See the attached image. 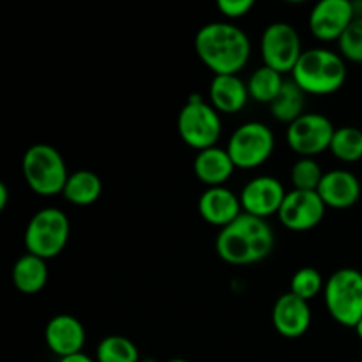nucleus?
Listing matches in <instances>:
<instances>
[{
	"label": "nucleus",
	"instance_id": "f257e3e1",
	"mask_svg": "<svg viewBox=\"0 0 362 362\" xmlns=\"http://www.w3.org/2000/svg\"><path fill=\"white\" fill-rule=\"evenodd\" d=\"M197 55L216 74H237L250 60V37L243 28L226 21L207 23L194 37Z\"/></svg>",
	"mask_w": 362,
	"mask_h": 362
},
{
	"label": "nucleus",
	"instance_id": "f03ea898",
	"mask_svg": "<svg viewBox=\"0 0 362 362\" xmlns=\"http://www.w3.org/2000/svg\"><path fill=\"white\" fill-rule=\"evenodd\" d=\"M274 247V232L265 219L243 214L221 228L216 239L219 258L232 265H251L265 260Z\"/></svg>",
	"mask_w": 362,
	"mask_h": 362
},
{
	"label": "nucleus",
	"instance_id": "7ed1b4c3",
	"mask_svg": "<svg viewBox=\"0 0 362 362\" xmlns=\"http://www.w3.org/2000/svg\"><path fill=\"white\" fill-rule=\"evenodd\" d=\"M292 80L306 94H334L346 80V66L343 57L325 48H311L300 55L292 71Z\"/></svg>",
	"mask_w": 362,
	"mask_h": 362
},
{
	"label": "nucleus",
	"instance_id": "20e7f679",
	"mask_svg": "<svg viewBox=\"0 0 362 362\" xmlns=\"http://www.w3.org/2000/svg\"><path fill=\"white\" fill-rule=\"evenodd\" d=\"M21 172L28 187L41 197L62 193L69 179L62 154L48 144H35L27 148L21 159Z\"/></svg>",
	"mask_w": 362,
	"mask_h": 362
},
{
	"label": "nucleus",
	"instance_id": "39448f33",
	"mask_svg": "<svg viewBox=\"0 0 362 362\" xmlns=\"http://www.w3.org/2000/svg\"><path fill=\"white\" fill-rule=\"evenodd\" d=\"M69 219L60 209L46 207L35 212L25 230L27 253L42 260L59 257L69 240Z\"/></svg>",
	"mask_w": 362,
	"mask_h": 362
},
{
	"label": "nucleus",
	"instance_id": "423d86ee",
	"mask_svg": "<svg viewBox=\"0 0 362 362\" xmlns=\"http://www.w3.org/2000/svg\"><path fill=\"white\" fill-rule=\"evenodd\" d=\"M324 299L339 325L356 329L362 318V272L350 267L336 271L325 281Z\"/></svg>",
	"mask_w": 362,
	"mask_h": 362
},
{
	"label": "nucleus",
	"instance_id": "0eeeda50",
	"mask_svg": "<svg viewBox=\"0 0 362 362\" xmlns=\"http://www.w3.org/2000/svg\"><path fill=\"white\" fill-rule=\"evenodd\" d=\"M177 131L184 144L200 152L216 147L221 136V119L214 106L200 95H191L177 117Z\"/></svg>",
	"mask_w": 362,
	"mask_h": 362
},
{
	"label": "nucleus",
	"instance_id": "6e6552de",
	"mask_svg": "<svg viewBox=\"0 0 362 362\" xmlns=\"http://www.w3.org/2000/svg\"><path fill=\"white\" fill-rule=\"evenodd\" d=\"M226 151L237 168H257L272 156L274 134L265 124L246 122L233 131Z\"/></svg>",
	"mask_w": 362,
	"mask_h": 362
},
{
	"label": "nucleus",
	"instance_id": "1a4fd4ad",
	"mask_svg": "<svg viewBox=\"0 0 362 362\" xmlns=\"http://www.w3.org/2000/svg\"><path fill=\"white\" fill-rule=\"evenodd\" d=\"M260 52L264 66L281 74L292 73L304 53L299 32L285 21H276L265 28L262 34Z\"/></svg>",
	"mask_w": 362,
	"mask_h": 362
},
{
	"label": "nucleus",
	"instance_id": "9d476101",
	"mask_svg": "<svg viewBox=\"0 0 362 362\" xmlns=\"http://www.w3.org/2000/svg\"><path fill=\"white\" fill-rule=\"evenodd\" d=\"M334 126L320 113H304L286 129V141L296 154L313 158L331 148Z\"/></svg>",
	"mask_w": 362,
	"mask_h": 362
},
{
	"label": "nucleus",
	"instance_id": "9b49d317",
	"mask_svg": "<svg viewBox=\"0 0 362 362\" xmlns=\"http://www.w3.org/2000/svg\"><path fill=\"white\" fill-rule=\"evenodd\" d=\"M325 216V204L317 191L292 189L286 193L285 202L278 212L283 226L292 232H308L322 223Z\"/></svg>",
	"mask_w": 362,
	"mask_h": 362
},
{
	"label": "nucleus",
	"instance_id": "f8f14e48",
	"mask_svg": "<svg viewBox=\"0 0 362 362\" xmlns=\"http://www.w3.org/2000/svg\"><path fill=\"white\" fill-rule=\"evenodd\" d=\"M286 191L278 179L269 175H260L251 179L240 191V205L243 212L255 218L267 219L278 214L285 202Z\"/></svg>",
	"mask_w": 362,
	"mask_h": 362
},
{
	"label": "nucleus",
	"instance_id": "ddd939ff",
	"mask_svg": "<svg viewBox=\"0 0 362 362\" xmlns=\"http://www.w3.org/2000/svg\"><path fill=\"white\" fill-rule=\"evenodd\" d=\"M356 20V7L349 0H322L310 14V28L320 41H339Z\"/></svg>",
	"mask_w": 362,
	"mask_h": 362
},
{
	"label": "nucleus",
	"instance_id": "4468645a",
	"mask_svg": "<svg viewBox=\"0 0 362 362\" xmlns=\"http://www.w3.org/2000/svg\"><path fill=\"white\" fill-rule=\"evenodd\" d=\"M45 339L48 349L59 359H64V357L81 354L87 334L78 318L71 315H57L46 325Z\"/></svg>",
	"mask_w": 362,
	"mask_h": 362
},
{
	"label": "nucleus",
	"instance_id": "2eb2a0df",
	"mask_svg": "<svg viewBox=\"0 0 362 362\" xmlns=\"http://www.w3.org/2000/svg\"><path fill=\"white\" fill-rule=\"evenodd\" d=\"M272 324L285 338H300L311 325L310 304L292 292L283 293L272 308Z\"/></svg>",
	"mask_w": 362,
	"mask_h": 362
},
{
	"label": "nucleus",
	"instance_id": "dca6fc26",
	"mask_svg": "<svg viewBox=\"0 0 362 362\" xmlns=\"http://www.w3.org/2000/svg\"><path fill=\"white\" fill-rule=\"evenodd\" d=\"M198 212L212 226H228L243 214L240 198L225 186L207 187L198 198Z\"/></svg>",
	"mask_w": 362,
	"mask_h": 362
},
{
	"label": "nucleus",
	"instance_id": "f3484780",
	"mask_svg": "<svg viewBox=\"0 0 362 362\" xmlns=\"http://www.w3.org/2000/svg\"><path fill=\"white\" fill-rule=\"evenodd\" d=\"M317 193L320 194L325 207L349 209L361 198V182L346 170H331L325 172Z\"/></svg>",
	"mask_w": 362,
	"mask_h": 362
},
{
	"label": "nucleus",
	"instance_id": "a211bd4d",
	"mask_svg": "<svg viewBox=\"0 0 362 362\" xmlns=\"http://www.w3.org/2000/svg\"><path fill=\"white\" fill-rule=\"evenodd\" d=\"M209 98L218 113H237L246 106L250 90L247 83L237 74H216L211 81Z\"/></svg>",
	"mask_w": 362,
	"mask_h": 362
},
{
	"label": "nucleus",
	"instance_id": "6ab92c4d",
	"mask_svg": "<svg viewBox=\"0 0 362 362\" xmlns=\"http://www.w3.org/2000/svg\"><path fill=\"white\" fill-rule=\"evenodd\" d=\"M235 168L237 166L233 165L228 151L221 147H211L200 151L193 163L194 175L198 177V180L207 184L209 187L223 186L232 177Z\"/></svg>",
	"mask_w": 362,
	"mask_h": 362
},
{
	"label": "nucleus",
	"instance_id": "aec40b11",
	"mask_svg": "<svg viewBox=\"0 0 362 362\" xmlns=\"http://www.w3.org/2000/svg\"><path fill=\"white\" fill-rule=\"evenodd\" d=\"M13 283L21 293H37L48 283V265L46 260L35 255H23L13 265Z\"/></svg>",
	"mask_w": 362,
	"mask_h": 362
},
{
	"label": "nucleus",
	"instance_id": "412c9836",
	"mask_svg": "<svg viewBox=\"0 0 362 362\" xmlns=\"http://www.w3.org/2000/svg\"><path fill=\"white\" fill-rule=\"evenodd\" d=\"M101 191L103 182L98 173L90 170H76L67 179L62 194L69 204L85 207L95 204L101 197Z\"/></svg>",
	"mask_w": 362,
	"mask_h": 362
},
{
	"label": "nucleus",
	"instance_id": "4be33fe9",
	"mask_svg": "<svg viewBox=\"0 0 362 362\" xmlns=\"http://www.w3.org/2000/svg\"><path fill=\"white\" fill-rule=\"evenodd\" d=\"M304 95L306 92L299 87L293 80H285L281 90L271 103L272 117L279 122H286L290 126L296 122L300 115H304Z\"/></svg>",
	"mask_w": 362,
	"mask_h": 362
},
{
	"label": "nucleus",
	"instance_id": "5701e85b",
	"mask_svg": "<svg viewBox=\"0 0 362 362\" xmlns=\"http://www.w3.org/2000/svg\"><path fill=\"white\" fill-rule=\"evenodd\" d=\"M283 83H285V80H283L281 73L267 66L258 67L247 81L250 98L257 103H262V105H271L281 90Z\"/></svg>",
	"mask_w": 362,
	"mask_h": 362
},
{
	"label": "nucleus",
	"instance_id": "b1692460",
	"mask_svg": "<svg viewBox=\"0 0 362 362\" xmlns=\"http://www.w3.org/2000/svg\"><path fill=\"white\" fill-rule=\"evenodd\" d=\"M98 362H140L136 345L126 336H106L95 350Z\"/></svg>",
	"mask_w": 362,
	"mask_h": 362
},
{
	"label": "nucleus",
	"instance_id": "393cba45",
	"mask_svg": "<svg viewBox=\"0 0 362 362\" xmlns=\"http://www.w3.org/2000/svg\"><path fill=\"white\" fill-rule=\"evenodd\" d=\"M329 151L339 161L357 163L362 159V131L357 127L345 126L334 131Z\"/></svg>",
	"mask_w": 362,
	"mask_h": 362
},
{
	"label": "nucleus",
	"instance_id": "a878e982",
	"mask_svg": "<svg viewBox=\"0 0 362 362\" xmlns=\"http://www.w3.org/2000/svg\"><path fill=\"white\" fill-rule=\"evenodd\" d=\"M325 173L322 172L320 165L313 158H300L296 161L290 172V180L293 184V189L300 191H317L320 186Z\"/></svg>",
	"mask_w": 362,
	"mask_h": 362
},
{
	"label": "nucleus",
	"instance_id": "bb28decb",
	"mask_svg": "<svg viewBox=\"0 0 362 362\" xmlns=\"http://www.w3.org/2000/svg\"><path fill=\"white\" fill-rule=\"evenodd\" d=\"M325 288V283L322 279V274L315 267H303L292 276L290 281V292L297 296L299 299L308 300L318 296Z\"/></svg>",
	"mask_w": 362,
	"mask_h": 362
},
{
	"label": "nucleus",
	"instance_id": "cd10ccee",
	"mask_svg": "<svg viewBox=\"0 0 362 362\" xmlns=\"http://www.w3.org/2000/svg\"><path fill=\"white\" fill-rule=\"evenodd\" d=\"M339 52L350 62L362 64V16L356 18L338 41Z\"/></svg>",
	"mask_w": 362,
	"mask_h": 362
},
{
	"label": "nucleus",
	"instance_id": "c85d7f7f",
	"mask_svg": "<svg viewBox=\"0 0 362 362\" xmlns=\"http://www.w3.org/2000/svg\"><path fill=\"white\" fill-rule=\"evenodd\" d=\"M253 7V0H219L218 2L219 13L225 14L230 20H237V18L246 16Z\"/></svg>",
	"mask_w": 362,
	"mask_h": 362
},
{
	"label": "nucleus",
	"instance_id": "c756f323",
	"mask_svg": "<svg viewBox=\"0 0 362 362\" xmlns=\"http://www.w3.org/2000/svg\"><path fill=\"white\" fill-rule=\"evenodd\" d=\"M59 362H98L94 359H90L88 356H85L83 352L76 354V356H69V357H64V359H59Z\"/></svg>",
	"mask_w": 362,
	"mask_h": 362
},
{
	"label": "nucleus",
	"instance_id": "7c9ffc66",
	"mask_svg": "<svg viewBox=\"0 0 362 362\" xmlns=\"http://www.w3.org/2000/svg\"><path fill=\"white\" fill-rule=\"evenodd\" d=\"M356 332H357V336H359V338L362 339V318H361L359 324L356 325Z\"/></svg>",
	"mask_w": 362,
	"mask_h": 362
},
{
	"label": "nucleus",
	"instance_id": "2f4dec72",
	"mask_svg": "<svg viewBox=\"0 0 362 362\" xmlns=\"http://www.w3.org/2000/svg\"><path fill=\"white\" fill-rule=\"evenodd\" d=\"M168 362H189V361H184V359H172V361H168Z\"/></svg>",
	"mask_w": 362,
	"mask_h": 362
}]
</instances>
